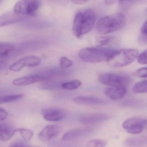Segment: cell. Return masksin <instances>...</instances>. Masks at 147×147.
<instances>
[{"label": "cell", "mask_w": 147, "mask_h": 147, "mask_svg": "<svg viewBox=\"0 0 147 147\" xmlns=\"http://www.w3.org/2000/svg\"><path fill=\"white\" fill-rule=\"evenodd\" d=\"M96 15L93 10L88 9L83 12L77 13L73 24V34L77 38H80L88 33L93 28Z\"/></svg>", "instance_id": "1"}, {"label": "cell", "mask_w": 147, "mask_h": 147, "mask_svg": "<svg viewBox=\"0 0 147 147\" xmlns=\"http://www.w3.org/2000/svg\"><path fill=\"white\" fill-rule=\"evenodd\" d=\"M117 51L115 49L89 47L81 50L78 56L82 61L86 62H107Z\"/></svg>", "instance_id": "2"}, {"label": "cell", "mask_w": 147, "mask_h": 147, "mask_svg": "<svg viewBox=\"0 0 147 147\" xmlns=\"http://www.w3.org/2000/svg\"><path fill=\"white\" fill-rule=\"evenodd\" d=\"M125 23V15L121 13H117L100 18L97 23V29L100 34H108L123 29Z\"/></svg>", "instance_id": "3"}, {"label": "cell", "mask_w": 147, "mask_h": 147, "mask_svg": "<svg viewBox=\"0 0 147 147\" xmlns=\"http://www.w3.org/2000/svg\"><path fill=\"white\" fill-rule=\"evenodd\" d=\"M138 52L135 49H123L117 50L107 61V64L113 67L127 66L135 61Z\"/></svg>", "instance_id": "4"}, {"label": "cell", "mask_w": 147, "mask_h": 147, "mask_svg": "<svg viewBox=\"0 0 147 147\" xmlns=\"http://www.w3.org/2000/svg\"><path fill=\"white\" fill-rule=\"evenodd\" d=\"M42 5L40 1H20L14 6L13 11L23 16H34Z\"/></svg>", "instance_id": "5"}, {"label": "cell", "mask_w": 147, "mask_h": 147, "mask_svg": "<svg viewBox=\"0 0 147 147\" xmlns=\"http://www.w3.org/2000/svg\"><path fill=\"white\" fill-rule=\"evenodd\" d=\"M98 80L102 84L110 87H125L129 80L127 76L108 73L100 75Z\"/></svg>", "instance_id": "6"}, {"label": "cell", "mask_w": 147, "mask_h": 147, "mask_svg": "<svg viewBox=\"0 0 147 147\" xmlns=\"http://www.w3.org/2000/svg\"><path fill=\"white\" fill-rule=\"evenodd\" d=\"M147 125V119L144 118L134 117L128 119L123 124V127L128 133L137 134L142 132Z\"/></svg>", "instance_id": "7"}, {"label": "cell", "mask_w": 147, "mask_h": 147, "mask_svg": "<svg viewBox=\"0 0 147 147\" xmlns=\"http://www.w3.org/2000/svg\"><path fill=\"white\" fill-rule=\"evenodd\" d=\"M42 59L36 56H29L20 59L13 63L9 69L13 72H18L25 67H37L42 62Z\"/></svg>", "instance_id": "8"}, {"label": "cell", "mask_w": 147, "mask_h": 147, "mask_svg": "<svg viewBox=\"0 0 147 147\" xmlns=\"http://www.w3.org/2000/svg\"><path fill=\"white\" fill-rule=\"evenodd\" d=\"M50 77L48 75L34 74L28 76H24L15 79L13 81L14 86H23L31 85L36 82L43 81L49 79Z\"/></svg>", "instance_id": "9"}, {"label": "cell", "mask_w": 147, "mask_h": 147, "mask_svg": "<svg viewBox=\"0 0 147 147\" xmlns=\"http://www.w3.org/2000/svg\"><path fill=\"white\" fill-rule=\"evenodd\" d=\"M61 127L55 125H50L45 127L38 136L42 142H48L56 138L61 131Z\"/></svg>", "instance_id": "10"}, {"label": "cell", "mask_w": 147, "mask_h": 147, "mask_svg": "<svg viewBox=\"0 0 147 147\" xmlns=\"http://www.w3.org/2000/svg\"><path fill=\"white\" fill-rule=\"evenodd\" d=\"M43 118L48 121L56 122L62 120L67 117V113L64 110L60 108H46L42 111Z\"/></svg>", "instance_id": "11"}, {"label": "cell", "mask_w": 147, "mask_h": 147, "mask_svg": "<svg viewBox=\"0 0 147 147\" xmlns=\"http://www.w3.org/2000/svg\"><path fill=\"white\" fill-rule=\"evenodd\" d=\"M110 117V116L106 113H91L81 117L80 118V121L83 124L89 125L104 122L109 119Z\"/></svg>", "instance_id": "12"}, {"label": "cell", "mask_w": 147, "mask_h": 147, "mask_svg": "<svg viewBox=\"0 0 147 147\" xmlns=\"http://www.w3.org/2000/svg\"><path fill=\"white\" fill-rule=\"evenodd\" d=\"M25 16L10 11L0 16V27L20 22L24 19Z\"/></svg>", "instance_id": "13"}, {"label": "cell", "mask_w": 147, "mask_h": 147, "mask_svg": "<svg viewBox=\"0 0 147 147\" xmlns=\"http://www.w3.org/2000/svg\"><path fill=\"white\" fill-rule=\"evenodd\" d=\"M92 131L91 128L82 127L71 130L66 132L63 136L62 140L64 141L74 140L90 134Z\"/></svg>", "instance_id": "14"}, {"label": "cell", "mask_w": 147, "mask_h": 147, "mask_svg": "<svg viewBox=\"0 0 147 147\" xmlns=\"http://www.w3.org/2000/svg\"><path fill=\"white\" fill-rule=\"evenodd\" d=\"M75 103L81 105H103L107 103L106 100L92 96H80L75 97L73 99Z\"/></svg>", "instance_id": "15"}, {"label": "cell", "mask_w": 147, "mask_h": 147, "mask_svg": "<svg viewBox=\"0 0 147 147\" xmlns=\"http://www.w3.org/2000/svg\"><path fill=\"white\" fill-rule=\"evenodd\" d=\"M125 87H110L105 89V95L111 99L117 100L123 98L126 94Z\"/></svg>", "instance_id": "16"}, {"label": "cell", "mask_w": 147, "mask_h": 147, "mask_svg": "<svg viewBox=\"0 0 147 147\" xmlns=\"http://www.w3.org/2000/svg\"><path fill=\"white\" fill-rule=\"evenodd\" d=\"M17 129L8 123L0 124V141L6 142L13 137Z\"/></svg>", "instance_id": "17"}, {"label": "cell", "mask_w": 147, "mask_h": 147, "mask_svg": "<svg viewBox=\"0 0 147 147\" xmlns=\"http://www.w3.org/2000/svg\"><path fill=\"white\" fill-rule=\"evenodd\" d=\"M147 143V138L145 136H138L127 138L125 144L129 147H143Z\"/></svg>", "instance_id": "18"}, {"label": "cell", "mask_w": 147, "mask_h": 147, "mask_svg": "<svg viewBox=\"0 0 147 147\" xmlns=\"http://www.w3.org/2000/svg\"><path fill=\"white\" fill-rule=\"evenodd\" d=\"M24 96L23 94L0 96V104L15 102L21 99Z\"/></svg>", "instance_id": "19"}, {"label": "cell", "mask_w": 147, "mask_h": 147, "mask_svg": "<svg viewBox=\"0 0 147 147\" xmlns=\"http://www.w3.org/2000/svg\"><path fill=\"white\" fill-rule=\"evenodd\" d=\"M17 132H19L26 142H30L33 136V132L32 130L26 128L17 129Z\"/></svg>", "instance_id": "20"}, {"label": "cell", "mask_w": 147, "mask_h": 147, "mask_svg": "<svg viewBox=\"0 0 147 147\" xmlns=\"http://www.w3.org/2000/svg\"><path fill=\"white\" fill-rule=\"evenodd\" d=\"M14 49V46L8 43H0V57L7 56Z\"/></svg>", "instance_id": "21"}, {"label": "cell", "mask_w": 147, "mask_h": 147, "mask_svg": "<svg viewBox=\"0 0 147 147\" xmlns=\"http://www.w3.org/2000/svg\"><path fill=\"white\" fill-rule=\"evenodd\" d=\"M81 85V82L78 80L63 82L61 85L63 89L67 90H74L78 88Z\"/></svg>", "instance_id": "22"}, {"label": "cell", "mask_w": 147, "mask_h": 147, "mask_svg": "<svg viewBox=\"0 0 147 147\" xmlns=\"http://www.w3.org/2000/svg\"><path fill=\"white\" fill-rule=\"evenodd\" d=\"M133 91L135 93H145L147 92V80H144L137 82L133 87Z\"/></svg>", "instance_id": "23"}, {"label": "cell", "mask_w": 147, "mask_h": 147, "mask_svg": "<svg viewBox=\"0 0 147 147\" xmlns=\"http://www.w3.org/2000/svg\"><path fill=\"white\" fill-rule=\"evenodd\" d=\"M107 142L103 139H95L90 140L87 144V147H105Z\"/></svg>", "instance_id": "24"}, {"label": "cell", "mask_w": 147, "mask_h": 147, "mask_svg": "<svg viewBox=\"0 0 147 147\" xmlns=\"http://www.w3.org/2000/svg\"><path fill=\"white\" fill-rule=\"evenodd\" d=\"M144 105L143 102L136 100H126L123 103V105L124 106L131 108H141Z\"/></svg>", "instance_id": "25"}, {"label": "cell", "mask_w": 147, "mask_h": 147, "mask_svg": "<svg viewBox=\"0 0 147 147\" xmlns=\"http://www.w3.org/2000/svg\"><path fill=\"white\" fill-rule=\"evenodd\" d=\"M73 64V61L65 57H63L60 59V66L61 69H65L68 68Z\"/></svg>", "instance_id": "26"}, {"label": "cell", "mask_w": 147, "mask_h": 147, "mask_svg": "<svg viewBox=\"0 0 147 147\" xmlns=\"http://www.w3.org/2000/svg\"><path fill=\"white\" fill-rule=\"evenodd\" d=\"M134 76L139 78H146L147 77V67L141 68L133 72Z\"/></svg>", "instance_id": "27"}, {"label": "cell", "mask_w": 147, "mask_h": 147, "mask_svg": "<svg viewBox=\"0 0 147 147\" xmlns=\"http://www.w3.org/2000/svg\"><path fill=\"white\" fill-rule=\"evenodd\" d=\"M147 50L142 52L138 56L137 61L139 64L145 65L147 64Z\"/></svg>", "instance_id": "28"}, {"label": "cell", "mask_w": 147, "mask_h": 147, "mask_svg": "<svg viewBox=\"0 0 147 147\" xmlns=\"http://www.w3.org/2000/svg\"><path fill=\"white\" fill-rule=\"evenodd\" d=\"M9 147H31L24 141L17 140L10 144Z\"/></svg>", "instance_id": "29"}, {"label": "cell", "mask_w": 147, "mask_h": 147, "mask_svg": "<svg viewBox=\"0 0 147 147\" xmlns=\"http://www.w3.org/2000/svg\"><path fill=\"white\" fill-rule=\"evenodd\" d=\"M112 38L108 37H101L98 40V43L99 45H104L109 43L111 41Z\"/></svg>", "instance_id": "30"}, {"label": "cell", "mask_w": 147, "mask_h": 147, "mask_svg": "<svg viewBox=\"0 0 147 147\" xmlns=\"http://www.w3.org/2000/svg\"><path fill=\"white\" fill-rule=\"evenodd\" d=\"M8 117L7 112L5 109L0 107V121H3Z\"/></svg>", "instance_id": "31"}, {"label": "cell", "mask_w": 147, "mask_h": 147, "mask_svg": "<svg viewBox=\"0 0 147 147\" xmlns=\"http://www.w3.org/2000/svg\"><path fill=\"white\" fill-rule=\"evenodd\" d=\"M138 42L142 45H146L147 43V36H143L140 34L138 37Z\"/></svg>", "instance_id": "32"}, {"label": "cell", "mask_w": 147, "mask_h": 147, "mask_svg": "<svg viewBox=\"0 0 147 147\" xmlns=\"http://www.w3.org/2000/svg\"><path fill=\"white\" fill-rule=\"evenodd\" d=\"M141 34L143 36H147V23L146 22L144 24L141 28Z\"/></svg>", "instance_id": "33"}, {"label": "cell", "mask_w": 147, "mask_h": 147, "mask_svg": "<svg viewBox=\"0 0 147 147\" xmlns=\"http://www.w3.org/2000/svg\"><path fill=\"white\" fill-rule=\"evenodd\" d=\"M72 2L76 5H82L86 4L87 1H73Z\"/></svg>", "instance_id": "34"}, {"label": "cell", "mask_w": 147, "mask_h": 147, "mask_svg": "<svg viewBox=\"0 0 147 147\" xmlns=\"http://www.w3.org/2000/svg\"><path fill=\"white\" fill-rule=\"evenodd\" d=\"M104 2H105L106 5H111L114 4L115 2H116V1H113H113L112 0V1L107 0V1H105Z\"/></svg>", "instance_id": "35"}, {"label": "cell", "mask_w": 147, "mask_h": 147, "mask_svg": "<svg viewBox=\"0 0 147 147\" xmlns=\"http://www.w3.org/2000/svg\"></svg>", "instance_id": "36"}]
</instances>
